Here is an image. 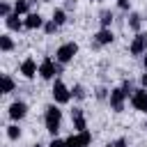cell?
<instances>
[{"label": "cell", "mask_w": 147, "mask_h": 147, "mask_svg": "<svg viewBox=\"0 0 147 147\" xmlns=\"http://www.w3.org/2000/svg\"><path fill=\"white\" fill-rule=\"evenodd\" d=\"M44 126H46V131L55 138L57 136V131H60V126H62V110L57 108V103L53 101L51 106H46V113H44Z\"/></svg>", "instance_id": "cell-1"}, {"label": "cell", "mask_w": 147, "mask_h": 147, "mask_svg": "<svg viewBox=\"0 0 147 147\" xmlns=\"http://www.w3.org/2000/svg\"><path fill=\"white\" fill-rule=\"evenodd\" d=\"M57 74H62V64L57 62V60H53V57H44L41 62H39V76L44 78V80H53Z\"/></svg>", "instance_id": "cell-2"}, {"label": "cell", "mask_w": 147, "mask_h": 147, "mask_svg": "<svg viewBox=\"0 0 147 147\" xmlns=\"http://www.w3.org/2000/svg\"><path fill=\"white\" fill-rule=\"evenodd\" d=\"M76 55H78V44H76V41H64V44H60L57 51H55V60H57L60 64H69Z\"/></svg>", "instance_id": "cell-3"}, {"label": "cell", "mask_w": 147, "mask_h": 147, "mask_svg": "<svg viewBox=\"0 0 147 147\" xmlns=\"http://www.w3.org/2000/svg\"><path fill=\"white\" fill-rule=\"evenodd\" d=\"M51 94H53V101H55L57 106H64V103L71 101V90H69L60 78L53 80V90H51Z\"/></svg>", "instance_id": "cell-4"}, {"label": "cell", "mask_w": 147, "mask_h": 147, "mask_svg": "<svg viewBox=\"0 0 147 147\" xmlns=\"http://www.w3.org/2000/svg\"><path fill=\"white\" fill-rule=\"evenodd\" d=\"M126 99H129V94L124 92L122 85H119V87H113V90H110V96H108V103H110L113 113H122L124 106H126Z\"/></svg>", "instance_id": "cell-5"}, {"label": "cell", "mask_w": 147, "mask_h": 147, "mask_svg": "<svg viewBox=\"0 0 147 147\" xmlns=\"http://www.w3.org/2000/svg\"><path fill=\"white\" fill-rule=\"evenodd\" d=\"M129 53H131L133 57H140V55L147 53V34H145V32H136V37H133L131 44H129Z\"/></svg>", "instance_id": "cell-6"}, {"label": "cell", "mask_w": 147, "mask_h": 147, "mask_svg": "<svg viewBox=\"0 0 147 147\" xmlns=\"http://www.w3.org/2000/svg\"><path fill=\"white\" fill-rule=\"evenodd\" d=\"M131 106L138 110V113H147V87H138V90H133V94H131Z\"/></svg>", "instance_id": "cell-7"}, {"label": "cell", "mask_w": 147, "mask_h": 147, "mask_svg": "<svg viewBox=\"0 0 147 147\" xmlns=\"http://www.w3.org/2000/svg\"><path fill=\"white\" fill-rule=\"evenodd\" d=\"M7 115H9L11 122H21L28 115V103L25 101H11L9 108H7Z\"/></svg>", "instance_id": "cell-8"}, {"label": "cell", "mask_w": 147, "mask_h": 147, "mask_svg": "<svg viewBox=\"0 0 147 147\" xmlns=\"http://www.w3.org/2000/svg\"><path fill=\"white\" fill-rule=\"evenodd\" d=\"M92 145V133L90 131H80V133H71L67 138V147H90Z\"/></svg>", "instance_id": "cell-9"}, {"label": "cell", "mask_w": 147, "mask_h": 147, "mask_svg": "<svg viewBox=\"0 0 147 147\" xmlns=\"http://www.w3.org/2000/svg\"><path fill=\"white\" fill-rule=\"evenodd\" d=\"M113 41H115V34H113L110 28H99L94 32V44L96 46H110Z\"/></svg>", "instance_id": "cell-10"}, {"label": "cell", "mask_w": 147, "mask_h": 147, "mask_svg": "<svg viewBox=\"0 0 147 147\" xmlns=\"http://www.w3.org/2000/svg\"><path fill=\"white\" fill-rule=\"evenodd\" d=\"M23 21H25V30H39V28L46 25V21H44V16L39 11H30Z\"/></svg>", "instance_id": "cell-11"}, {"label": "cell", "mask_w": 147, "mask_h": 147, "mask_svg": "<svg viewBox=\"0 0 147 147\" xmlns=\"http://www.w3.org/2000/svg\"><path fill=\"white\" fill-rule=\"evenodd\" d=\"M71 122H74L76 133L87 131V119H85V115H83V108H74V110H71Z\"/></svg>", "instance_id": "cell-12"}, {"label": "cell", "mask_w": 147, "mask_h": 147, "mask_svg": "<svg viewBox=\"0 0 147 147\" xmlns=\"http://www.w3.org/2000/svg\"><path fill=\"white\" fill-rule=\"evenodd\" d=\"M5 25H7V30H11V32H18V30H23L25 28V21L21 18V14H9L7 18H5Z\"/></svg>", "instance_id": "cell-13"}, {"label": "cell", "mask_w": 147, "mask_h": 147, "mask_svg": "<svg viewBox=\"0 0 147 147\" xmlns=\"http://www.w3.org/2000/svg\"><path fill=\"white\" fill-rule=\"evenodd\" d=\"M21 74H23L25 78H34V76L39 74V67H37V62H34L32 57H25V60L21 62Z\"/></svg>", "instance_id": "cell-14"}, {"label": "cell", "mask_w": 147, "mask_h": 147, "mask_svg": "<svg viewBox=\"0 0 147 147\" xmlns=\"http://www.w3.org/2000/svg\"><path fill=\"white\" fill-rule=\"evenodd\" d=\"M14 90H16V83H14V78H11L9 74H2V90H0V92H2V94H11Z\"/></svg>", "instance_id": "cell-15"}, {"label": "cell", "mask_w": 147, "mask_h": 147, "mask_svg": "<svg viewBox=\"0 0 147 147\" xmlns=\"http://www.w3.org/2000/svg\"><path fill=\"white\" fill-rule=\"evenodd\" d=\"M126 23H129V28H131L133 32H140V25H142V16H140V14H136V11H131Z\"/></svg>", "instance_id": "cell-16"}, {"label": "cell", "mask_w": 147, "mask_h": 147, "mask_svg": "<svg viewBox=\"0 0 147 147\" xmlns=\"http://www.w3.org/2000/svg\"><path fill=\"white\" fill-rule=\"evenodd\" d=\"M0 51L2 53H11L14 51V39L5 32V34H0Z\"/></svg>", "instance_id": "cell-17"}, {"label": "cell", "mask_w": 147, "mask_h": 147, "mask_svg": "<svg viewBox=\"0 0 147 147\" xmlns=\"http://www.w3.org/2000/svg\"><path fill=\"white\" fill-rule=\"evenodd\" d=\"M14 11L21 16H28L30 14V0H14Z\"/></svg>", "instance_id": "cell-18"}, {"label": "cell", "mask_w": 147, "mask_h": 147, "mask_svg": "<svg viewBox=\"0 0 147 147\" xmlns=\"http://www.w3.org/2000/svg\"><path fill=\"white\" fill-rule=\"evenodd\" d=\"M51 18H53L57 25H64V23H67V11H64L62 7H57V9H53V16H51Z\"/></svg>", "instance_id": "cell-19"}, {"label": "cell", "mask_w": 147, "mask_h": 147, "mask_svg": "<svg viewBox=\"0 0 147 147\" xmlns=\"http://www.w3.org/2000/svg\"><path fill=\"white\" fill-rule=\"evenodd\" d=\"M99 23H101V28H110V25H113V11H110V9L101 11V16H99Z\"/></svg>", "instance_id": "cell-20"}, {"label": "cell", "mask_w": 147, "mask_h": 147, "mask_svg": "<svg viewBox=\"0 0 147 147\" xmlns=\"http://www.w3.org/2000/svg\"><path fill=\"white\" fill-rule=\"evenodd\" d=\"M87 94H85V87L83 85H74L71 87V99H76V101H83Z\"/></svg>", "instance_id": "cell-21"}, {"label": "cell", "mask_w": 147, "mask_h": 147, "mask_svg": "<svg viewBox=\"0 0 147 147\" xmlns=\"http://www.w3.org/2000/svg\"><path fill=\"white\" fill-rule=\"evenodd\" d=\"M7 138H9V140H18V138H21L18 124H9V126H7Z\"/></svg>", "instance_id": "cell-22"}, {"label": "cell", "mask_w": 147, "mask_h": 147, "mask_svg": "<svg viewBox=\"0 0 147 147\" xmlns=\"http://www.w3.org/2000/svg\"><path fill=\"white\" fill-rule=\"evenodd\" d=\"M9 14H14V7H11L9 2H0V16H2V18H7Z\"/></svg>", "instance_id": "cell-23"}, {"label": "cell", "mask_w": 147, "mask_h": 147, "mask_svg": "<svg viewBox=\"0 0 147 147\" xmlns=\"http://www.w3.org/2000/svg\"><path fill=\"white\" fill-rule=\"evenodd\" d=\"M57 28H60V25H57V23H55V21L51 18V21H46V25H44V32H46V34H53V32H55Z\"/></svg>", "instance_id": "cell-24"}, {"label": "cell", "mask_w": 147, "mask_h": 147, "mask_svg": "<svg viewBox=\"0 0 147 147\" xmlns=\"http://www.w3.org/2000/svg\"><path fill=\"white\" fill-rule=\"evenodd\" d=\"M48 147H67V140H60V138L55 136V138L48 142Z\"/></svg>", "instance_id": "cell-25"}, {"label": "cell", "mask_w": 147, "mask_h": 147, "mask_svg": "<svg viewBox=\"0 0 147 147\" xmlns=\"http://www.w3.org/2000/svg\"><path fill=\"white\" fill-rule=\"evenodd\" d=\"M117 7H119L122 11H129V9H131V0H117Z\"/></svg>", "instance_id": "cell-26"}, {"label": "cell", "mask_w": 147, "mask_h": 147, "mask_svg": "<svg viewBox=\"0 0 147 147\" xmlns=\"http://www.w3.org/2000/svg\"><path fill=\"white\" fill-rule=\"evenodd\" d=\"M106 147H129V145H126V140H124V138H117L115 142H108Z\"/></svg>", "instance_id": "cell-27"}, {"label": "cell", "mask_w": 147, "mask_h": 147, "mask_svg": "<svg viewBox=\"0 0 147 147\" xmlns=\"http://www.w3.org/2000/svg\"><path fill=\"white\" fill-rule=\"evenodd\" d=\"M108 96H110V92H108L106 87H99V90H96V99H108Z\"/></svg>", "instance_id": "cell-28"}, {"label": "cell", "mask_w": 147, "mask_h": 147, "mask_svg": "<svg viewBox=\"0 0 147 147\" xmlns=\"http://www.w3.org/2000/svg\"><path fill=\"white\" fill-rule=\"evenodd\" d=\"M140 87H147V71L140 76Z\"/></svg>", "instance_id": "cell-29"}, {"label": "cell", "mask_w": 147, "mask_h": 147, "mask_svg": "<svg viewBox=\"0 0 147 147\" xmlns=\"http://www.w3.org/2000/svg\"><path fill=\"white\" fill-rule=\"evenodd\" d=\"M142 64H145V69H147V53L142 55Z\"/></svg>", "instance_id": "cell-30"}, {"label": "cell", "mask_w": 147, "mask_h": 147, "mask_svg": "<svg viewBox=\"0 0 147 147\" xmlns=\"http://www.w3.org/2000/svg\"><path fill=\"white\" fill-rule=\"evenodd\" d=\"M32 147H44V145H41V142H34V145H32Z\"/></svg>", "instance_id": "cell-31"}, {"label": "cell", "mask_w": 147, "mask_h": 147, "mask_svg": "<svg viewBox=\"0 0 147 147\" xmlns=\"http://www.w3.org/2000/svg\"><path fill=\"white\" fill-rule=\"evenodd\" d=\"M92 2H101V0H92Z\"/></svg>", "instance_id": "cell-32"}, {"label": "cell", "mask_w": 147, "mask_h": 147, "mask_svg": "<svg viewBox=\"0 0 147 147\" xmlns=\"http://www.w3.org/2000/svg\"><path fill=\"white\" fill-rule=\"evenodd\" d=\"M145 16H147V14H145Z\"/></svg>", "instance_id": "cell-33"}, {"label": "cell", "mask_w": 147, "mask_h": 147, "mask_svg": "<svg viewBox=\"0 0 147 147\" xmlns=\"http://www.w3.org/2000/svg\"><path fill=\"white\" fill-rule=\"evenodd\" d=\"M44 2H46V0H44Z\"/></svg>", "instance_id": "cell-34"}]
</instances>
